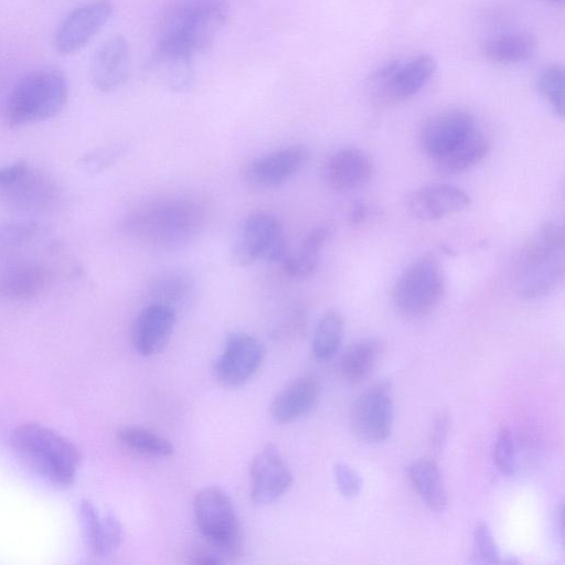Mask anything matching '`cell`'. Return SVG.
<instances>
[{
	"label": "cell",
	"mask_w": 565,
	"mask_h": 565,
	"mask_svg": "<svg viewBox=\"0 0 565 565\" xmlns=\"http://www.w3.org/2000/svg\"><path fill=\"white\" fill-rule=\"evenodd\" d=\"M334 479L342 497L351 499L359 494L362 481L360 475L352 467L345 463H337Z\"/></svg>",
	"instance_id": "cell-34"
},
{
	"label": "cell",
	"mask_w": 565,
	"mask_h": 565,
	"mask_svg": "<svg viewBox=\"0 0 565 565\" xmlns=\"http://www.w3.org/2000/svg\"><path fill=\"white\" fill-rule=\"evenodd\" d=\"M380 352V342L373 338L352 343L341 358L340 369L343 376L352 383L361 382L374 369Z\"/></svg>",
	"instance_id": "cell-25"
},
{
	"label": "cell",
	"mask_w": 565,
	"mask_h": 565,
	"mask_svg": "<svg viewBox=\"0 0 565 565\" xmlns=\"http://www.w3.org/2000/svg\"><path fill=\"white\" fill-rule=\"evenodd\" d=\"M10 444L15 456L42 478L60 487L73 483L81 455L62 435L43 425L28 423L13 430Z\"/></svg>",
	"instance_id": "cell-3"
},
{
	"label": "cell",
	"mask_w": 565,
	"mask_h": 565,
	"mask_svg": "<svg viewBox=\"0 0 565 565\" xmlns=\"http://www.w3.org/2000/svg\"><path fill=\"white\" fill-rule=\"evenodd\" d=\"M194 57L154 46L150 71L171 90H189L194 83Z\"/></svg>",
	"instance_id": "cell-21"
},
{
	"label": "cell",
	"mask_w": 565,
	"mask_h": 565,
	"mask_svg": "<svg viewBox=\"0 0 565 565\" xmlns=\"http://www.w3.org/2000/svg\"><path fill=\"white\" fill-rule=\"evenodd\" d=\"M250 499L257 505L279 499L291 486L292 473L278 448L267 443L249 466Z\"/></svg>",
	"instance_id": "cell-12"
},
{
	"label": "cell",
	"mask_w": 565,
	"mask_h": 565,
	"mask_svg": "<svg viewBox=\"0 0 565 565\" xmlns=\"http://www.w3.org/2000/svg\"><path fill=\"white\" fill-rule=\"evenodd\" d=\"M470 203V196L459 186L434 183L416 189L407 199V209L420 221H436L465 211Z\"/></svg>",
	"instance_id": "cell-15"
},
{
	"label": "cell",
	"mask_w": 565,
	"mask_h": 565,
	"mask_svg": "<svg viewBox=\"0 0 565 565\" xmlns=\"http://www.w3.org/2000/svg\"><path fill=\"white\" fill-rule=\"evenodd\" d=\"M265 356L263 343L244 332H233L214 364L216 379L226 386H239L259 369Z\"/></svg>",
	"instance_id": "cell-11"
},
{
	"label": "cell",
	"mask_w": 565,
	"mask_h": 565,
	"mask_svg": "<svg viewBox=\"0 0 565 565\" xmlns=\"http://www.w3.org/2000/svg\"><path fill=\"white\" fill-rule=\"evenodd\" d=\"M286 253L284 228L275 215L259 211L242 221L232 246V257L237 265L248 266L260 259L278 262Z\"/></svg>",
	"instance_id": "cell-8"
},
{
	"label": "cell",
	"mask_w": 565,
	"mask_h": 565,
	"mask_svg": "<svg viewBox=\"0 0 565 565\" xmlns=\"http://www.w3.org/2000/svg\"><path fill=\"white\" fill-rule=\"evenodd\" d=\"M565 238L562 225L546 222L521 248L512 275V288L521 299H536L553 291L565 271Z\"/></svg>",
	"instance_id": "cell-1"
},
{
	"label": "cell",
	"mask_w": 565,
	"mask_h": 565,
	"mask_svg": "<svg viewBox=\"0 0 565 565\" xmlns=\"http://www.w3.org/2000/svg\"><path fill=\"white\" fill-rule=\"evenodd\" d=\"M436 71L433 56L420 54L404 63L393 62L376 74L382 94L393 100H402L418 93Z\"/></svg>",
	"instance_id": "cell-14"
},
{
	"label": "cell",
	"mask_w": 565,
	"mask_h": 565,
	"mask_svg": "<svg viewBox=\"0 0 565 565\" xmlns=\"http://www.w3.org/2000/svg\"><path fill=\"white\" fill-rule=\"evenodd\" d=\"M344 322L334 309L326 311L319 319L312 339V354L319 361H328L335 355L342 342Z\"/></svg>",
	"instance_id": "cell-28"
},
{
	"label": "cell",
	"mask_w": 565,
	"mask_h": 565,
	"mask_svg": "<svg viewBox=\"0 0 565 565\" xmlns=\"http://www.w3.org/2000/svg\"><path fill=\"white\" fill-rule=\"evenodd\" d=\"M50 281V271L33 262H21L4 269L0 276V294L26 299L41 292Z\"/></svg>",
	"instance_id": "cell-22"
},
{
	"label": "cell",
	"mask_w": 565,
	"mask_h": 565,
	"mask_svg": "<svg viewBox=\"0 0 565 565\" xmlns=\"http://www.w3.org/2000/svg\"><path fill=\"white\" fill-rule=\"evenodd\" d=\"M227 17L224 0H182L163 18L154 46L195 58L213 43Z\"/></svg>",
	"instance_id": "cell-2"
},
{
	"label": "cell",
	"mask_w": 565,
	"mask_h": 565,
	"mask_svg": "<svg viewBox=\"0 0 565 565\" xmlns=\"http://www.w3.org/2000/svg\"><path fill=\"white\" fill-rule=\"evenodd\" d=\"M537 88L555 115L564 116V70L559 65L545 67L539 78Z\"/></svg>",
	"instance_id": "cell-30"
},
{
	"label": "cell",
	"mask_w": 565,
	"mask_h": 565,
	"mask_svg": "<svg viewBox=\"0 0 565 565\" xmlns=\"http://www.w3.org/2000/svg\"><path fill=\"white\" fill-rule=\"evenodd\" d=\"M331 234L332 228L328 225L310 231L300 247L282 259L285 273L292 278H305L311 275L319 264L321 249Z\"/></svg>",
	"instance_id": "cell-24"
},
{
	"label": "cell",
	"mask_w": 565,
	"mask_h": 565,
	"mask_svg": "<svg viewBox=\"0 0 565 565\" xmlns=\"http://www.w3.org/2000/svg\"><path fill=\"white\" fill-rule=\"evenodd\" d=\"M412 486L434 512H443L447 507V492L438 466L428 459H419L408 467Z\"/></svg>",
	"instance_id": "cell-23"
},
{
	"label": "cell",
	"mask_w": 565,
	"mask_h": 565,
	"mask_svg": "<svg viewBox=\"0 0 565 565\" xmlns=\"http://www.w3.org/2000/svg\"><path fill=\"white\" fill-rule=\"evenodd\" d=\"M193 559L191 563L199 565H210V564H218L222 563V559L216 554L210 551H198L192 556Z\"/></svg>",
	"instance_id": "cell-38"
},
{
	"label": "cell",
	"mask_w": 565,
	"mask_h": 565,
	"mask_svg": "<svg viewBox=\"0 0 565 565\" xmlns=\"http://www.w3.org/2000/svg\"><path fill=\"white\" fill-rule=\"evenodd\" d=\"M471 557L476 564L501 563L498 545L491 530L484 522H478L473 527Z\"/></svg>",
	"instance_id": "cell-32"
},
{
	"label": "cell",
	"mask_w": 565,
	"mask_h": 565,
	"mask_svg": "<svg viewBox=\"0 0 565 565\" xmlns=\"http://www.w3.org/2000/svg\"><path fill=\"white\" fill-rule=\"evenodd\" d=\"M393 418L394 405L387 381L370 386L355 398L349 412L351 431L369 444L382 443L390 436Z\"/></svg>",
	"instance_id": "cell-9"
},
{
	"label": "cell",
	"mask_w": 565,
	"mask_h": 565,
	"mask_svg": "<svg viewBox=\"0 0 565 565\" xmlns=\"http://www.w3.org/2000/svg\"><path fill=\"white\" fill-rule=\"evenodd\" d=\"M196 525L210 544L223 555L234 557L242 552V533L234 504L218 487L200 490L193 501Z\"/></svg>",
	"instance_id": "cell-7"
},
{
	"label": "cell",
	"mask_w": 565,
	"mask_h": 565,
	"mask_svg": "<svg viewBox=\"0 0 565 565\" xmlns=\"http://www.w3.org/2000/svg\"><path fill=\"white\" fill-rule=\"evenodd\" d=\"M122 536V526L115 515L110 513L100 515L90 551L99 556L109 555L119 547Z\"/></svg>",
	"instance_id": "cell-31"
},
{
	"label": "cell",
	"mask_w": 565,
	"mask_h": 565,
	"mask_svg": "<svg viewBox=\"0 0 565 565\" xmlns=\"http://www.w3.org/2000/svg\"><path fill=\"white\" fill-rule=\"evenodd\" d=\"M448 428V419L446 416H439L435 423L434 429H433V443L436 446H439L440 443L444 440Z\"/></svg>",
	"instance_id": "cell-37"
},
{
	"label": "cell",
	"mask_w": 565,
	"mask_h": 565,
	"mask_svg": "<svg viewBox=\"0 0 565 565\" xmlns=\"http://www.w3.org/2000/svg\"><path fill=\"white\" fill-rule=\"evenodd\" d=\"M129 65L127 41L116 35L106 40L95 51L89 66L93 86L100 92H113L125 81Z\"/></svg>",
	"instance_id": "cell-17"
},
{
	"label": "cell",
	"mask_w": 565,
	"mask_h": 565,
	"mask_svg": "<svg viewBox=\"0 0 565 565\" xmlns=\"http://www.w3.org/2000/svg\"><path fill=\"white\" fill-rule=\"evenodd\" d=\"M113 11L111 0H87L73 8L55 30V50L70 55L83 49L107 23Z\"/></svg>",
	"instance_id": "cell-10"
},
{
	"label": "cell",
	"mask_w": 565,
	"mask_h": 565,
	"mask_svg": "<svg viewBox=\"0 0 565 565\" xmlns=\"http://www.w3.org/2000/svg\"><path fill=\"white\" fill-rule=\"evenodd\" d=\"M445 292V276L438 258L426 253L415 258L398 276L392 288L397 311L411 319L430 313Z\"/></svg>",
	"instance_id": "cell-6"
},
{
	"label": "cell",
	"mask_w": 565,
	"mask_h": 565,
	"mask_svg": "<svg viewBox=\"0 0 565 565\" xmlns=\"http://www.w3.org/2000/svg\"><path fill=\"white\" fill-rule=\"evenodd\" d=\"M374 164L370 156L358 147H343L334 151L326 166L329 185L338 192L355 190L372 178Z\"/></svg>",
	"instance_id": "cell-18"
},
{
	"label": "cell",
	"mask_w": 565,
	"mask_h": 565,
	"mask_svg": "<svg viewBox=\"0 0 565 565\" xmlns=\"http://www.w3.org/2000/svg\"><path fill=\"white\" fill-rule=\"evenodd\" d=\"M488 139L478 130L465 141L436 160L439 169L447 173H459L479 163L489 151Z\"/></svg>",
	"instance_id": "cell-26"
},
{
	"label": "cell",
	"mask_w": 565,
	"mask_h": 565,
	"mask_svg": "<svg viewBox=\"0 0 565 565\" xmlns=\"http://www.w3.org/2000/svg\"><path fill=\"white\" fill-rule=\"evenodd\" d=\"M201 204L189 198H164L137 207L128 216V230L139 238L173 248L191 241L204 223Z\"/></svg>",
	"instance_id": "cell-4"
},
{
	"label": "cell",
	"mask_w": 565,
	"mask_h": 565,
	"mask_svg": "<svg viewBox=\"0 0 565 565\" xmlns=\"http://www.w3.org/2000/svg\"><path fill=\"white\" fill-rule=\"evenodd\" d=\"M67 97V78L58 67L34 70L11 90L4 119L10 127H21L53 118L64 108Z\"/></svg>",
	"instance_id": "cell-5"
},
{
	"label": "cell",
	"mask_w": 565,
	"mask_h": 565,
	"mask_svg": "<svg viewBox=\"0 0 565 565\" xmlns=\"http://www.w3.org/2000/svg\"><path fill=\"white\" fill-rule=\"evenodd\" d=\"M552 1H562V0H552Z\"/></svg>",
	"instance_id": "cell-40"
},
{
	"label": "cell",
	"mask_w": 565,
	"mask_h": 565,
	"mask_svg": "<svg viewBox=\"0 0 565 565\" xmlns=\"http://www.w3.org/2000/svg\"><path fill=\"white\" fill-rule=\"evenodd\" d=\"M119 154L118 150L115 149H106L100 151L97 154H94L93 158L89 160V164L96 167H105L109 164Z\"/></svg>",
	"instance_id": "cell-36"
},
{
	"label": "cell",
	"mask_w": 565,
	"mask_h": 565,
	"mask_svg": "<svg viewBox=\"0 0 565 565\" xmlns=\"http://www.w3.org/2000/svg\"><path fill=\"white\" fill-rule=\"evenodd\" d=\"M494 462L501 475L510 477L515 471V445L509 428L502 427L494 445Z\"/></svg>",
	"instance_id": "cell-33"
},
{
	"label": "cell",
	"mask_w": 565,
	"mask_h": 565,
	"mask_svg": "<svg viewBox=\"0 0 565 565\" xmlns=\"http://www.w3.org/2000/svg\"><path fill=\"white\" fill-rule=\"evenodd\" d=\"M367 215V209L363 203H356L351 210L350 213V221L352 224H360L362 223Z\"/></svg>",
	"instance_id": "cell-39"
},
{
	"label": "cell",
	"mask_w": 565,
	"mask_h": 565,
	"mask_svg": "<svg viewBox=\"0 0 565 565\" xmlns=\"http://www.w3.org/2000/svg\"><path fill=\"white\" fill-rule=\"evenodd\" d=\"M175 320V311L168 303L157 302L145 307L132 329L135 349L143 356L159 354L171 339Z\"/></svg>",
	"instance_id": "cell-16"
},
{
	"label": "cell",
	"mask_w": 565,
	"mask_h": 565,
	"mask_svg": "<svg viewBox=\"0 0 565 565\" xmlns=\"http://www.w3.org/2000/svg\"><path fill=\"white\" fill-rule=\"evenodd\" d=\"M535 49V41L524 33H507L489 40L484 46L488 60L512 64L527 60Z\"/></svg>",
	"instance_id": "cell-27"
},
{
	"label": "cell",
	"mask_w": 565,
	"mask_h": 565,
	"mask_svg": "<svg viewBox=\"0 0 565 565\" xmlns=\"http://www.w3.org/2000/svg\"><path fill=\"white\" fill-rule=\"evenodd\" d=\"M118 440L143 456L164 458L173 454V445L157 433L138 426H125L117 431Z\"/></svg>",
	"instance_id": "cell-29"
},
{
	"label": "cell",
	"mask_w": 565,
	"mask_h": 565,
	"mask_svg": "<svg viewBox=\"0 0 565 565\" xmlns=\"http://www.w3.org/2000/svg\"><path fill=\"white\" fill-rule=\"evenodd\" d=\"M28 169L29 166L25 162L0 168V190L4 191L11 186Z\"/></svg>",
	"instance_id": "cell-35"
},
{
	"label": "cell",
	"mask_w": 565,
	"mask_h": 565,
	"mask_svg": "<svg viewBox=\"0 0 565 565\" xmlns=\"http://www.w3.org/2000/svg\"><path fill=\"white\" fill-rule=\"evenodd\" d=\"M477 130L473 117L462 109H450L429 118L420 130L424 151L437 160Z\"/></svg>",
	"instance_id": "cell-13"
},
{
	"label": "cell",
	"mask_w": 565,
	"mask_h": 565,
	"mask_svg": "<svg viewBox=\"0 0 565 565\" xmlns=\"http://www.w3.org/2000/svg\"><path fill=\"white\" fill-rule=\"evenodd\" d=\"M310 152L302 145H292L254 160L249 167L252 180L264 186H276L300 171Z\"/></svg>",
	"instance_id": "cell-19"
},
{
	"label": "cell",
	"mask_w": 565,
	"mask_h": 565,
	"mask_svg": "<svg viewBox=\"0 0 565 565\" xmlns=\"http://www.w3.org/2000/svg\"><path fill=\"white\" fill-rule=\"evenodd\" d=\"M318 397V384L310 375L297 377L273 399L269 412L280 424L290 423L307 414Z\"/></svg>",
	"instance_id": "cell-20"
}]
</instances>
